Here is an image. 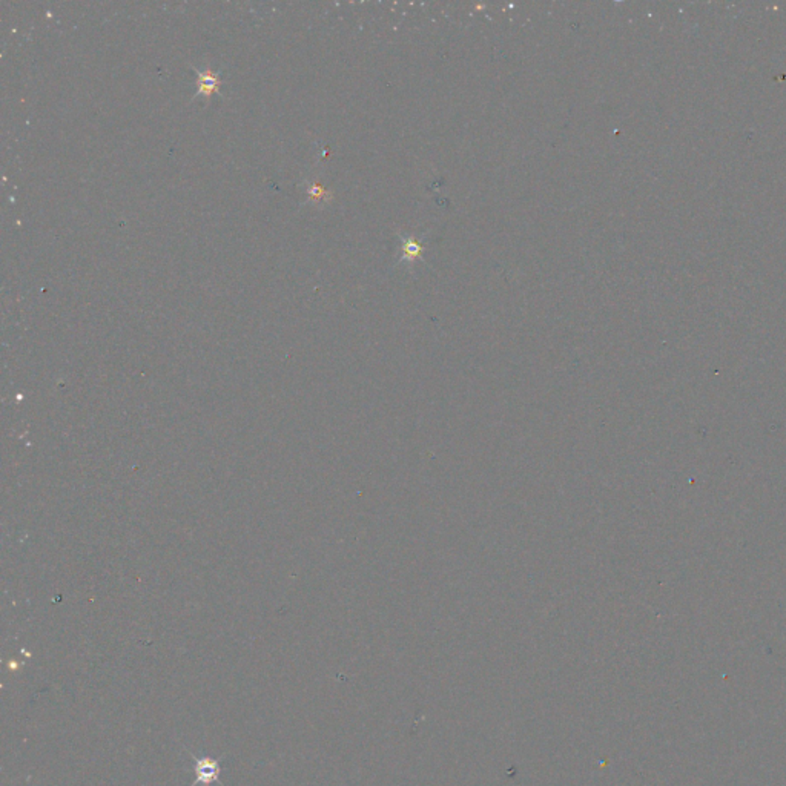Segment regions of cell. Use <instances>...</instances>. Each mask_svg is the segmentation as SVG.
<instances>
[{
	"label": "cell",
	"mask_w": 786,
	"mask_h": 786,
	"mask_svg": "<svg viewBox=\"0 0 786 786\" xmlns=\"http://www.w3.org/2000/svg\"><path fill=\"white\" fill-rule=\"evenodd\" d=\"M192 762V771L195 774V780L191 783V786H219L222 783V760L224 756L219 759L212 757H196L195 754L189 752Z\"/></svg>",
	"instance_id": "obj_1"
},
{
	"label": "cell",
	"mask_w": 786,
	"mask_h": 786,
	"mask_svg": "<svg viewBox=\"0 0 786 786\" xmlns=\"http://www.w3.org/2000/svg\"><path fill=\"white\" fill-rule=\"evenodd\" d=\"M195 74H196V86H199L196 94L199 96L211 97L212 94H215V92L220 91V77L217 76L211 68L195 69Z\"/></svg>",
	"instance_id": "obj_2"
},
{
	"label": "cell",
	"mask_w": 786,
	"mask_h": 786,
	"mask_svg": "<svg viewBox=\"0 0 786 786\" xmlns=\"http://www.w3.org/2000/svg\"><path fill=\"white\" fill-rule=\"evenodd\" d=\"M309 195H310V196H312V199H317V200H319V199H323L324 191H323V188H319V186H318V184H314V186H310V189H309Z\"/></svg>",
	"instance_id": "obj_3"
},
{
	"label": "cell",
	"mask_w": 786,
	"mask_h": 786,
	"mask_svg": "<svg viewBox=\"0 0 786 786\" xmlns=\"http://www.w3.org/2000/svg\"><path fill=\"white\" fill-rule=\"evenodd\" d=\"M404 249H406V251L409 252V255H412V257H415V255H417V254L419 252V244H417L415 242H413V240L410 239V240H409V242L406 243V246H404Z\"/></svg>",
	"instance_id": "obj_4"
}]
</instances>
